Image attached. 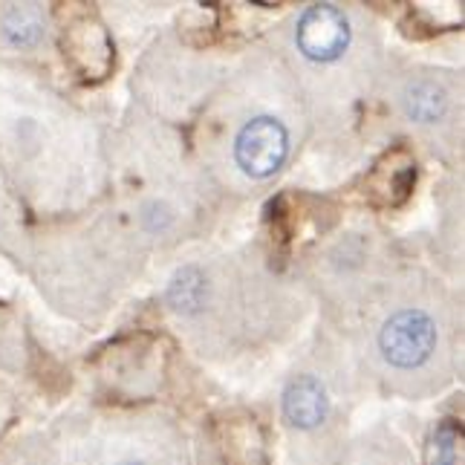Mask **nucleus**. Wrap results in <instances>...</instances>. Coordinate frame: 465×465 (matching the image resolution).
I'll list each match as a JSON object with an SVG mask.
<instances>
[{
    "label": "nucleus",
    "instance_id": "f257e3e1",
    "mask_svg": "<svg viewBox=\"0 0 465 465\" xmlns=\"http://www.w3.org/2000/svg\"><path fill=\"white\" fill-rule=\"evenodd\" d=\"M437 344V330L434 321L420 310H402L388 318L381 335H379V347L393 367H420Z\"/></svg>",
    "mask_w": 465,
    "mask_h": 465
},
{
    "label": "nucleus",
    "instance_id": "f03ea898",
    "mask_svg": "<svg viewBox=\"0 0 465 465\" xmlns=\"http://www.w3.org/2000/svg\"><path fill=\"white\" fill-rule=\"evenodd\" d=\"M290 151V136H286V127L269 116L252 119L243 131H240L234 142V156L237 165L243 168L249 176H272L286 159Z\"/></svg>",
    "mask_w": 465,
    "mask_h": 465
},
{
    "label": "nucleus",
    "instance_id": "7ed1b4c3",
    "mask_svg": "<svg viewBox=\"0 0 465 465\" xmlns=\"http://www.w3.org/2000/svg\"><path fill=\"white\" fill-rule=\"evenodd\" d=\"M350 44V24L335 6H312L298 21V46L312 61H335Z\"/></svg>",
    "mask_w": 465,
    "mask_h": 465
},
{
    "label": "nucleus",
    "instance_id": "20e7f679",
    "mask_svg": "<svg viewBox=\"0 0 465 465\" xmlns=\"http://www.w3.org/2000/svg\"><path fill=\"white\" fill-rule=\"evenodd\" d=\"M283 411H286V420L298 428H315L324 422L327 393L321 388V381H315L312 376L295 379L283 393Z\"/></svg>",
    "mask_w": 465,
    "mask_h": 465
},
{
    "label": "nucleus",
    "instance_id": "39448f33",
    "mask_svg": "<svg viewBox=\"0 0 465 465\" xmlns=\"http://www.w3.org/2000/svg\"><path fill=\"white\" fill-rule=\"evenodd\" d=\"M405 107H408V116L416 122H425V124L437 122L445 110V93L434 82H416L408 87Z\"/></svg>",
    "mask_w": 465,
    "mask_h": 465
},
{
    "label": "nucleus",
    "instance_id": "423d86ee",
    "mask_svg": "<svg viewBox=\"0 0 465 465\" xmlns=\"http://www.w3.org/2000/svg\"><path fill=\"white\" fill-rule=\"evenodd\" d=\"M6 35L12 38V44H32L41 35V24L38 15L32 9H15L6 18Z\"/></svg>",
    "mask_w": 465,
    "mask_h": 465
},
{
    "label": "nucleus",
    "instance_id": "0eeeda50",
    "mask_svg": "<svg viewBox=\"0 0 465 465\" xmlns=\"http://www.w3.org/2000/svg\"><path fill=\"white\" fill-rule=\"evenodd\" d=\"M437 451L442 454L440 465H454V454H457V434L451 428H442L437 437Z\"/></svg>",
    "mask_w": 465,
    "mask_h": 465
},
{
    "label": "nucleus",
    "instance_id": "6e6552de",
    "mask_svg": "<svg viewBox=\"0 0 465 465\" xmlns=\"http://www.w3.org/2000/svg\"><path fill=\"white\" fill-rule=\"evenodd\" d=\"M124 465H139V462H124Z\"/></svg>",
    "mask_w": 465,
    "mask_h": 465
}]
</instances>
